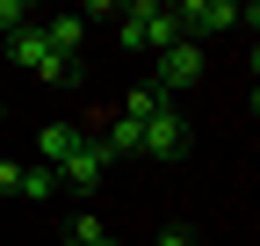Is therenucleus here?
<instances>
[{"label":"nucleus","instance_id":"obj_5","mask_svg":"<svg viewBox=\"0 0 260 246\" xmlns=\"http://www.w3.org/2000/svg\"><path fill=\"white\" fill-rule=\"evenodd\" d=\"M203 80V44H174V51H159V80H152V95H181V87Z\"/></svg>","mask_w":260,"mask_h":246},{"label":"nucleus","instance_id":"obj_9","mask_svg":"<svg viewBox=\"0 0 260 246\" xmlns=\"http://www.w3.org/2000/svg\"><path fill=\"white\" fill-rule=\"evenodd\" d=\"M22 196H29V203L58 196V174H51V167H22Z\"/></svg>","mask_w":260,"mask_h":246},{"label":"nucleus","instance_id":"obj_12","mask_svg":"<svg viewBox=\"0 0 260 246\" xmlns=\"http://www.w3.org/2000/svg\"><path fill=\"white\" fill-rule=\"evenodd\" d=\"M0 196H22V167L15 160H0Z\"/></svg>","mask_w":260,"mask_h":246},{"label":"nucleus","instance_id":"obj_10","mask_svg":"<svg viewBox=\"0 0 260 246\" xmlns=\"http://www.w3.org/2000/svg\"><path fill=\"white\" fill-rule=\"evenodd\" d=\"M0 29H8V37H15V29H29V8H22V0H0Z\"/></svg>","mask_w":260,"mask_h":246},{"label":"nucleus","instance_id":"obj_8","mask_svg":"<svg viewBox=\"0 0 260 246\" xmlns=\"http://www.w3.org/2000/svg\"><path fill=\"white\" fill-rule=\"evenodd\" d=\"M159 109H167V95H152V87H130V95H123V109H116V116H123V123H138V131H145V123H152Z\"/></svg>","mask_w":260,"mask_h":246},{"label":"nucleus","instance_id":"obj_4","mask_svg":"<svg viewBox=\"0 0 260 246\" xmlns=\"http://www.w3.org/2000/svg\"><path fill=\"white\" fill-rule=\"evenodd\" d=\"M138 152H152V160H188V116L167 102V109L138 131Z\"/></svg>","mask_w":260,"mask_h":246},{"label":"nucleus","instance_id":"obj_14","mask_svg":"<svg viewBox=\"0 0 260 246\" xmlns=\"http://www.w3.org/2000/svg\"><path fill=\"white\" fill-rule=\"evenodd\" d=\"M87 246H123V239H109V232H102V239H87Z\"/></svg>","mask_w":260,"mask_h":246},{"label":"nucleus","instance_id":"obj_2","mask_svg":"<svg viewBox=\"0 0 260 246\" xmlns=\"http://www.w3.org/2000/svg\"><path fill=\"white\" fill-rule=\"evenodd\" d=\"M174 22H181V37L195 44V37H224V29H239V22H260V8H232V0H181Z\"/></svg>","mask_w":260,"mask_h":246},{"label":"nucleus","instance_id":"obj_7","mask_svg":"<svg viewBox=\"0 0 260 246\" xmlns=\"http://www.w3.org/2000/svg\"><path fill=\"white\" fill-rule=\"evenodd\" d=\"M80 138H87V131H73V123H44V131H37V152H44V160H37V167H58Z\"/></svg>","mask_w":260,"mask_h":246},{"label":"nucleus","instance_id":"obj_1","mask_svg":"<svg viewBox=\"0 0 260 246\" xmlns=\"http://www.w3.org/2000/svg\"><path fill=\"white\" fill-rule=\"evenodd\" d=\"M123 22H116V44L123 51H174L181 44V22H174V8L167 0H130V8H116Z\"/></svg>","mask_w":260,"mask_h":246},{"label":"nucleus","instance_id":"obj_13","mask_svg":"<svg viewBox=\"0 0 260 246\" xmlns=\"http://www.w3.org/2000/svg\"><path fill=\"white\" fill-rule=\"evenodd\" d=\"M152 246H188V232H159V239H152Z\"/></svg>","mask_w":260,"mask_h":246},{"label":"nucleus","instance_id":"obj_11","mask_svg":"<svg viewBox=\"0 0 260 246\" xmlns=\"http://www.w3.org/2000/svg\"><path fill=\"white\" fill-rule=\"evenodd\" d=\"M73 246H87V239H102V218H73V232H65Z\"/></svg>","mask_w":260,"mask_h":246},{"label":"nucleus","instance_id":"obj_6","mask_svg":"<svg viewBox=\"0 0 260 246\" xmlns=\"http://www.w3.org/2000/svg\"><path fill=\"white\" fill-rule=\"evenodd\" d=\"M44 44H51L58 58H80V44H87V22H80V15H58V22H44Z\"/></svg>","mask_w":260,"mask_h":246},{"label":"nucleus","instance_id":"obj_3","mask_svg":"<svg viewBox=\"0 0 260 246\" xmlns=\"http://www.w3.org/2000/svg\"><path fill=\"white\" fill-rule=\"evenodd\" d=\"M51 174H58V189H73V196H94V189H102V174H109V152L94 145V138H80V145L65 152V160H58Z\"/></svg>","mask_w":260,"mask_h":246}]
</instances>
